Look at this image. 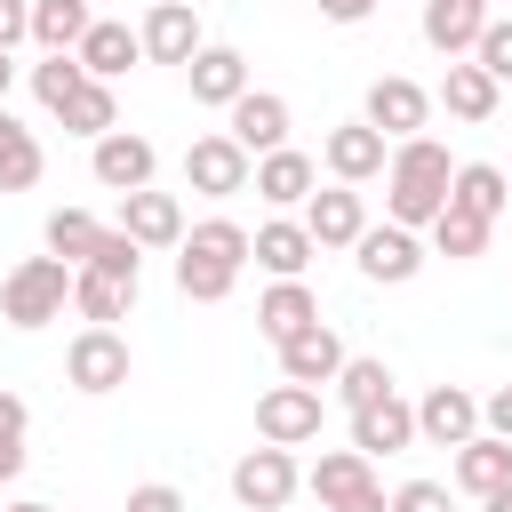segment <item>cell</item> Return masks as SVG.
Masks as SVG:
<instances>
[{"instance_id": "6da1fadb", "label": "cell", "mask_w": 512, "mask_h": 512, "mask_svg": "<svg viewBox=\"0 0 512 512\" xmlns=\"http://www.w3.org/2000/svg\"><path fill=\"white\" fill-rule=\"evenodd\" d=\"M448 144L440 136H400L392 144V160H384V208H392V224H432L440 208H448Z\"/></svg>"}, {"instance_id": "7a4b0ae2", "label": "cell", "mask_w": 512, "mask_h": 512, "mask_svg": "<svg viewBox=\"0 0 512 512\" xmlns=\"http://www.w3.org/2000/svg\"><path fill=\"white\" fill-rule=\"evenodd\" d=\"M64 304H72V264L64 256H24L0 280V320L8 328H48V320H64Z\"/></svg>"}, {"instance_id": "3957f363", "label": "cell", "mask_w": 512, "mask_h": 512, "mask_svg": "<svg viewBox=\"0 0 512 512\" xmlns=\"http://www.w3.org/2000/svg\"><path fill=\"white\" fill-rule=\"evenodd\" d=\"M296 488H304V472H296V456H288V448H272V440H264V448H248V456L232 464V496H240L248 512H280Z\"/></svg>"}, {"instance_id": "277c9868", "label": "cell", "mask_w": 512, "mask_h": 512, "mask_svg": "<svg viewBox=\"0 0 512 512\" xmlns=\"http://www.w3.org/2000/svg\"><path fill=\"white\" fill-rule=\"evenodd\" d=\"M256 432H264L272 448L320 440V384H272V392L256 400Z\"/></svg>"}, {"instance_id": "5b68a950", "label": "cell", "mask_w": 512, "mask_h": 512, "mask_svg": "<svg viewBox=\"0 0 512 512\" xmlns=\"http://www.w3.org/2000/svg\"><path fill=\"white\" fill-rule=\"evenodd\" d=\"M248 152L216 128V136H192V152H184V184L192 192H208V200H232V192H248Z\"/></svg>"}, {"instance_id": "8992f818", "label": "cell", "mask_w": 512, "mask_h": 512, "mask_svg": "<svg viewBox=\"0 0 512 512\" xmlns=\"http://www.w3.org/2000/svg\"><path fill=\"white\" fill-rule=\"evenodd\" d=\"M64 376L80 392H120L128 384V336L120 328H80L72 352H64Z\"/></svg>"}, {"instance_id": "52a82bcc", "label": "cell", "mask_w": 512, "mask_h": 512, "mask_svg": "<svg viewBox=\"0 0 512 512\" xmlns=\"http://www.w3.org/2000/svg\"><path fill=\"white\" fill-rule=\"evenodd\" d=\"M224 112H232V128H224V136H232V144H240L248 160H256V152H280V144H288V96H272V88H240V96H232Z\"/></svg>"}, {"instance_id": "ba28073f", "label": "cell", "mask_w": 512, "mask_h": 512, "mask_svg": "<svg viewBox=\"0 0 512 512\" xmlns=\"http://www.w3.org/2000/svg\"><path fill=\"white\" fill-rule=\"evenodd\" d=\"M360 120H368L376 136H392V144H400V136H424V120H432V96H424L416 80L384 72V80L368 88V112H360Z\"/></svg>"}, {"instance_id": "9c48e42d", "label": "cell", "mask_w": 512, "mask_h": 512, "mask_svg": "<svg viewBox=\"0 0 512 512\" xmlns=\"http://www.w3.org/2000/svg\"><path fill=\"white\" fill-rule=\"evenodd\" d=\"M88 168H96V184H104V192H136V184H152L160 152H152V136L104 128V136H96V152H88Z\"/></svg>"}, {"instance_id": "30bf717a", "label": "cell", "mask_w": 512, "mask_h": 512, "mask_svg": "<svg viewBox=\"0 0 512 512\" xmlns=\"http://www.w3.org/2000/svg\"><path fill=\"white\" fill-rule=\"evenodd\" d=\"M480 432V400L464 392V384H432L424 400H416V440H432V448H464Z\"/></svg>"}, {"instance_id": "8fae6325", "label": "cell", "mask_w": 512, "mask_h": 512, "mask_svg": "<svg viewBox=\"0 0 512 512\" xmlns=\"http://www.w3.org/2000/svg\"><path fill=\"white\" fill-rule=\"evenodd\" d=\"M136 40H144L152 64H192V56H200V16H192V0H152V16L136 24Z\"/></svg>"}, {"instance_id": "7c38bea8", "label": "cell", "mask_w": 512, "mask_h": 512, "mask_svg": "<svg viewBox=\"0 0 512 512\" xmlns=\"http://www.w3.org/2000/svg\"><path fill=\"white\" fill-rule=\"evenodd\" d=\"M392 136H376L368 120H344V128H328V144H320V160H328V176L336 184H368V176H384V152Z\"/></svg>"}, {"instance_id": "4fadbf2b", "label": "cell", "mask_w": 512, "mask_h": 512, "mask_svg": "<svg viewBox=\"0 0 512 512\" xmlns=\"http://www.w3.org/2000/svg\"><path fill=\"white\" fill-rule=\"evenodd\" d=\"M120 232H128L136 248H176V240H184V208H176V192H152V184L120 192Z\"/></svg>"}, {"instance_id": "5bb4252c", "label": "cell", "mask_w": 512, "mask_h": 512, "mask_svg": "<svg viewBox=\"0 0 512 512\" xmlns=\"http://www.w3.org/2000/svg\"><path fill=\"white\" fill-rule=\"evenodd\" d=\"M304 232H312V248H352L360 232H368V208H360V192L352 184H312V200H304Z\"/></svg>"}, {"instance_id": "9a60e30c", "label": "cell", "mask_w": 512, "mask_h": 512, "mask_svg": "<svg viewBox=\"0 0 512 512\" xmlns=\"http://www.w3.org/2000/svg\"><path fill=\"white\" fill-rule=\"evenodd\" d=\"M352 256H360V272H368V280H384V288L416 280V264H424V248H416V232H408V224H368V232L352 240Z\"/></svg>"}, {"instance_id": "2e32d148", "label": "cell", "mask_w": 512, "mask_h": 512, "mask_svg": "<svg viewBox=\"0 0 512 512\" xmlns=\"http://www.w3.org/2000/svg\"><path fill=\"white\" fill-rule=\"evenodd\" d=\"M352 448H360V456H400V448H416V408H408L400 392L352 408Z\"/></svg>"}, {"instance_id": "e0dca14e", "label": "cell", "mask_w": 512, "mask_h": 512, "mask_svg": "<svg viewBox=\"0 0 512 512\" xmlns=\"http://www.w3.org/2000/svg\"><path fill=\"white\" fill-rule=\"evenodd\" d=\"M248 184H256L272 208H296V200H312V184H320V160H312V152H296V144H280V152H256Z\"/></svg>"}, {"instance_id": "ac0fdd59", "label": "cell", "mask_w": 512, "mask_h": 512, "mask_svg": "<svg viewBox=\"0 0 512 512\" xmlns=\"http://www.w3.org/2000/svg\"><path fill=\"white\" fill-rule=\"evenodd\" d=\"M344 368V336L328 328V320H312V328H296L288 344H280V376L288 384H328Z\"/></svg>"}, {"instance_id": "d6986e66", "label": "cell", "mask_w": 512, "mask_h": 512, "mask_svg": "<svg viewBox=\"0 0 512 512\" xmlns=\"http://www.w3.org/2000/svg\"><path fill=\"white\" fill-rule=\"evenodd\" d=\"M248 256H256L272 280H304V264H312L320 248H312V232H304V224L272 216V224H256V232H248Z\"/></svg>"}, {"instance_id": "ffe728a7", "label": "cell", "mask_w": 512, "mask_h": 512, "mask_svg": "<svg viewBox=\"0 0 512 512\" xmlns=\"http://www.w3.org/2000/svg\"><path fill=\"white\" fill-rule=\"evenodd\" d=\"M128 304H136V280H112V272H96V264H72V312H80L88 328H112Z\"/></svg>"}, {"instance_id": "44dd1931", "label": "cell", "mask_w": 512, "mask_h": 512, "mask_svg": "<svg viewBox=\"0 0 512 512\" xmlns=\"http://www.w3.org/2000/svg\"><path fill=\"white\" fill-rule=\"evenodd\" d=\"M72 56H80V72H88V80H120V72L144 56V40H136L128 24H88Z\"/></svg>"}, {"instance_id": "7402d4cb", "label": "cell", "mask_w": 512, "mask_h": 512, "mask_svg": "<svg viewBox=\"0 0 512 512\" xmlns=\"http://www.w3.org/2000/svg\"><path fill=\"white\" fill-rule=\"evenodd\" d=\"M312 320H320V296H312L304 280H272V288H264V304H256V328H264L272 344H288V336H296V328H312Z\"/></svg>"}, {"instance_id": "603a6c76", "label": "cell", "mask_w": 512, "mask_h": 512, "mask_svg": "<svg viewBox=\"0 0 512 512\" xmlns=\"http://www.w3.org/2000/svg\"><path fill=\"white\" fill-rule=\"evenodd\" d=\"M504 480H512V440L472 432V440L456 448V488H464V496H488V488H504Z\"/></svg>"}, {"instance_id": "cb8c5ba5", "label": "cell", "mask_w": 512, "mask_h": 512, "mask_svg": "<svg viewBox=\"0 0 512 512\" xmlns=\"http://www.w3.org/2000/svg\"><path fill=\"white\" fill-rule=\"evenodd\" d=\"M480 24H488V0H424V40L440 56H464L480 40Z\"/></svg>"}, {"instance_id": "d4e9b609", "label": "cell", "mask_w": 512, "mask_h": 512, "mask_svg": "<svg viewBox=\"0 0 512 512\" xmlns=\"http://www.w3.org/2000/svg\"><path fill=\"white\" fill-rule=\"evenodd\" d=\"M184 72H192V104H232L248 88V56L240 48H200Z\"/></svg>"}, {"instance_id": "484cf974", "label": "cell", "mask_w": 512, "mask_h": 512, "mask_svg": "<svg viewBox=\"0 0 512 512\" xmlns=\"http://www.w3.org/2000/svg\"><path fill=\"white\" fill-rule=\"evenodd\" d=\"M448 200H456V208H472V216H488V224H496V208H504V200H512V184H504V168H496V160H464V168H456V176H448Z\"/></svg>"}, {"instance_id": "4316f807", "label": "cell", "mask_w": 512, "mask_h": 512, "mask_svg": "<svg viewBox=\"0 0 512 512\" xmlns=\"http://www.w3.org/2000/svg\"><path fill=\"white\" fill-rule=\"evenodd\" d=\"M72 136H104V128H120V96H112V80H80L72 96H64V112H56Z\"/></svg>"}, {"instance_id": "83f0119b", "label": "cell", "mask_w": 512, "mask_h": 512, "mask_svg": "<svg viewBox=\"0 0 512 512\" xmlns=\"http://www.w3.org/2000/svg\"><path fill=\"white\" fill-rule=\"evenodd\" d=\"M96 16H88V0H32V40L48 48V56H64V48H80V32H88Z\"/></svg>"}, {"instance_id": "f1b7e54d", "label": "cell", "mask_w": 512, "mask_h": 512, "mask_svg": "<svg viewBox=\"0 0 512 512\" xmlns=\"http://www.w3.org/2000/svg\"><path fill=\"white\" fill-rule=\"evenodd\" d=\"M32 184H40V136L0 112V192H32Z\"/></svg>"}, {"instance_id": "f546056e", "label": "cell", "mask_w": 512, "mask_h": 512, "mask_svg": "<svg viewBox=\"0 0 512 512\" xmlns=\"http://www.w3.org/2000/svg\"><path fill=\"white\" fill-rule=\"evenodd\" d=\"M440 104H448L456 120H488V112H496V80H488L480 64H456V56H448V80H440Z\"/></svg>"}, {"instance_id": "4dcf8cb0", "label": "cell", "mask_w": 512, "mask_h": 512, "mask_svg": "<svg viewBox=\"0 0 512 512\" xmlns=\"http://www.w3.org/2000/svg\"><path fill=\"white\" fill-rule=\"evenodd\" d=\"M232 280H240V264H224V256H200V248H184V256H176V288H184L192 304H224V296H232Z\"/></svg>"}, {"instance_id": "1f68e13d", "label": "cell", "mask_w": 512, "mask_h": 512, "mask_svg": "<svg viewBox=\"0 0 512 512\" xmlns=\"http://www.w3.org/2000/svg\"><path fill=\"white\" fill-rule=\"evenodd\" d=\"M360 480H376V472H368V456H360V448H328V456H320V464H312V472H304V488H312V496H320V504H344V496H352V488H360Z\"/></svg>"}, {"instance_id": "d6a6232c", "label": "cell", "mask_w": 512, "mask_h": 512, "mask_svg": "<svg viewBox=\"0 0 512 512\" xmlns=\"http://www.w3.org/2000/svg\"><path fill=\"white\" fill-rule=\"evenodd\" d=\"M424 232H432V248H440V256H480V248H488V216H472V208H456V200H448Z\"/></svg>"}, {"instance_id": "836d02e7", "label": "cell", "mask_w": 512, "mask_h": 512, "mask_svg": "<svg viewBox=\"0 0 512 512\" xmlns=\"http://www.w3.org/2000/svg\"><path fill=\"white\" fill-rule=\"evenodd\" d=\"M96 232H104V224H96L88 208H56V216H48V256H64V264H88Z\"/></svg>"}, {"instance_id": "e575fe53", "label": "cell", "mask_w": 512, "mask_h": 512, "mask_svg": "<svg viewBox=\"0 0 512 512\" xmlns=\"http://www.w3.org/2000/svg\"><path fill=\"white\" fill-rule=\"evenodd\" d=\"M328 384H336V400H344V408H368V400H384V392H392V368H384V360H352V352H344V368H336Z\"/></svg>"}, {"instance_id": "d590c367", "label": "cell", "mask_w": 512, "mask_h": 512, "mask_svg": "<svg viewBox=\"0 0 512 512\" xmlns=\"http://www.w3.org/2000/svg\"><path fill=\"white\" fill-rule=\"evenodd\" d=\"M176 248H200V256H224V264H248V232L232 224V216H208V224H192Z\"/></svg>"}, {"instance_id": "8d00e7d4", "label": "cell", "mask_w": 512, "mask_h": 512, "mask_svg": "<svg viewBox=\"0 0 512 512\" xmlns=\"http://www.w3.org/2000/svg\"><path fill=\"white\" fill-rule=\"evenodd\" d=\"M80 80H88V72H80V56H72V48H64V56H48V64H32V96H40L48 112H64V96H72Z\"/></svg>"}, {"instance_id": "74e56055", "label": "cell", "mask_w": 512, "mask_h": 512, "mask_svg": "<svg viewBox=\"0 0 512 512\" xmlns=\"http://www.w3.org/2000/svg\"><path fill=\"white\" fill-rule=\"evenodd\" d=\"M88 264H96V272H112V280H136V272H144V248H136V240H128L120 224H112V232H96Z\"/></svg>"}, {"instance_id": "f35d334b", "label": "cell", "mask_w": 512, "mask_h": 512, "mask_svg": "<svg viewBox=\"0 0 512 512\" xmlns=\"http://www.w3.org/2000/svg\"><path fill=\"white\" fill-rule=\"evenodd\" d=\"M472 64L504 88V80H512V24H496V16H488V24H480V40H472Z\"/></svg>"}, {"instance_id": "ab89813d", "label": "cell", "mask_w": 512, "mask_h": 512, "mask_svg": "<svg viewBox=\"0 0 512 512\" xmlns=\"http://www.w3.org/2000/svg\"><path fill=\"white\" fill-rule=\"evenodd\" d=\"M24 424H32V416H24V400H16V392H0V480H16V472H24Z\"/></svg>"}, {"instance_id": "60d3db41", "label": "cell", "mask_w": 512, "mask_h": 512, "mask_svg": "<svg viewBox=\"0 0 512 512\" xmlns=\"http://www.w3.org/2000/svg\"><path fill=\"white\" fill-rule=\"evenodd\" d=\"M392 512H456V504L440 480H408V488H392Z\"/></svg>"}, {"instance_id": "b9f144b4", "label": "cell", "mask_w": 512, "mask_h": 512, "mask_svg": "<svg viewBox=\"0 0 512 512\" xmlns=\"http://www.w3.org/2000/svg\"><path fill=\"white\" fill-rule=\"evenodd\" d=\"M128 512H184V496L168 480H144V488H128Z\"/></svg>"}, {"instance_id": "7bdbcfd3", "label": "cell", "mask_w": 512, "mask_h": 512, "mask_svg": "<svg viewBox=\"0 0 512 512\" xmlns=\"http://www.w3.org/2000/svg\"><path fill=\"white\" fill-rule=\"evenodd\" d=\"M32 40V0H0V48Z\"/></svg>"}, {"instance_id": "ee69618b", "label": "cell", "mask_w": 512, "mask_h": 512, "mask_svg": "<svg viewBox=\"0 0 512 512\" xmlns=\"http://www.w3.org/2000/svg\"><path fill=\"white\" fill-rule=\"evenodd\" d=\"M480 424H488V432H496V440H512V384H504V392H488V400H480Z\"/></svg>"}, {"instance_id": "f6af8a7d", "label": "cell", "mask_w": 512, "mask_h": 512, "mask_svg": "<svg viewBox=\"0 0 512 512\" xmlns=\"http://www.w3.org/2000/svg\"><path fill=\"white\" fill-rule=\"evenodd\" d=\"M328 512H392V496H384L376 480H360V488H352L344 504H328Z\"/></svg>"}, {"instance_id": "bcb514c9", "label": "cell", "mask_w": 512, "mask_h": 512, "mask_svg": "<svg viewBox=\"0 0 512 512\" xmlns=\"http://www.w3.org/2000/svg\"><path fill=\"white\" fill-rule=\"evenodd\" d=\"M368 8H376V0H320V16H328V24H360Z\"/></svg>"}, {"instance_id": "7dc6e473", "label": "cell", "mask_w": 512, "mask_h": 512, "mask_svg": "<svg viewBox=\"0 0 512 512\" xmlns=\"http://www.w3.org/2000/svg\"><path fill=\"white\" fill-rule=\"evenodd\" d=\"M480 512H512V480H504V488H488V496H480Z\"/></svg>"}, {"instance_id": "c3c4849f", "label": "cell", "mask_w": 512, "mask_h": 512, "mask_svg": "<svg viewBox=\"0 0 512 512\" xmlns=\"http://www.w3.org/2000/svg\"><path fill=\"white\" fill-rule=\"evenodd\" d=\"M8 80H16V64H8V48H0V96H8Z\"/></svg>"}, {"instance_id": "681fc988", "label": "cell", "mask_w": 512, "mask_h": 512, "mask_svg": "<svg viewBox=\"0 0 512 512\" xmlns=\"http://www.w3.org/2000/svg\"><path fill=\"white\" fill-rule=\"evenodd\" d=\"M8 512H48V504H32V496H24V504H8Z\"/></svg>"}]
</instances>
